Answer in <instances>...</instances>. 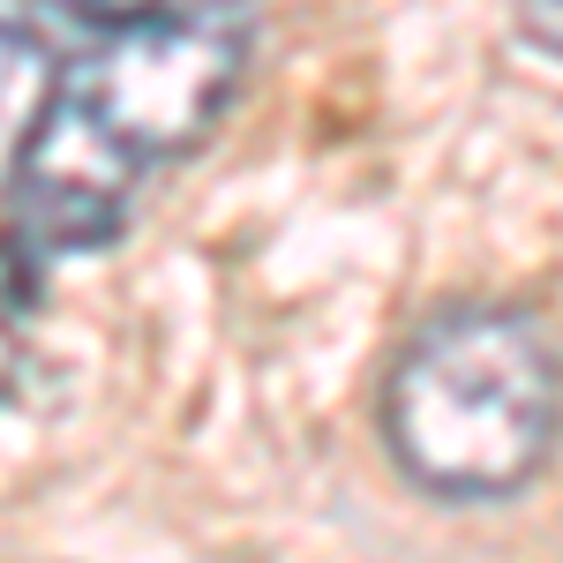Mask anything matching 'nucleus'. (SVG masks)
<instances>
[{"label":"nucleus","instance_id":"1","mask_svg":"<svg viewBox=\"0 0 563 563\" xmlns=\"http://www.w3.org/2000/svg\"><path fill=\"white\" fill-rule=\"evenodd\" d=\"M249 60V15L196 23H135L90 31L84 53L60 60L45 121L23 151L8 203V256L38 271L121 233L135 180L166 158H188L218 129Z\"/></svg>","mask_w":563,"mask_h":563},{"label":"nucleus","instance_id":"2","mask_svg":"<svg viewBox=\"0 0 563 563\" xmlns=\"http://www.w3.org/2000/svg\"><path fill=\"white\" fill-rule=\"evenodd\" d=\"M563 413V368L526 308H443L384 384V435L406 481L488 504L541 474Z\"/></svg>","mask_w":563,"mask_h":563},{"label":"nucleus","instance_id":"3","mask_svg":"<svg viewBox=\"0 0 563 563\" xmlns=\"http://www.w3.org/2000/svg\"><path fill=\"white\" fill-rule=\"evenodd\" d=\"M53 84H60V53L45 45L38 23H23V15L0 8V188L23 166V151H31V135H38V121H45Z\"/></svg>","mask_w":563,"mask_h":563},{"label":"nucleus","instance_id":"4","mask_svg":"<svg viewBox=\"0 0 563 563\" xmlns=\"http://www.w3.org/2000/svg\"><path fill=\"white\" fill-rule=\"evenodd\" d=\"M84 31H135V23H196V15H249V0H45Z\"/></svg>","mask_w":563,"mask_h":563},{"label":"nucleus","instance_id":"5","mask_svg":"<svg viewBox=\"0 0 563 563\" xmlns=\"http://www.w3.org/2000/svg\"><path fill=\"white\" fill-rule=\"evenodd\" d=\"M519 23H526V38L541 45V53L563 60V0H519Z\"/></svg>","mask_w":563,"mask_h":563},{"label":"nucleus","instance_id":"6","mask_svg":"<svg viewBox=\"0 0 563 563\" xmlns=\"http://www.w3.org/2000/svg\"><path fill=\"white\" fill-rule=\"evenodd\" d=\"M8 384H15V339H8V316H0V398H8Z\"/></svg>","mask_w":563,"mask_h":563}]
</instances>
